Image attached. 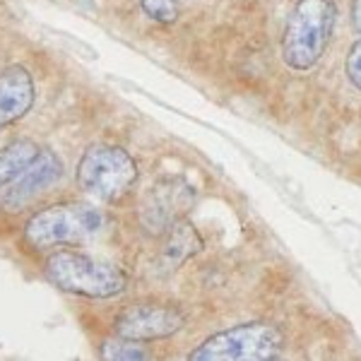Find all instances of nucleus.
<instances>
[{
	"mask_svg": "<svg viewBox=\"0 0 361 361\" xmlns=\"http://www.w3.org/2000/svg\"><path fill=\"white\" fill-rule=\"evenodd\" d=\"M282 335L267 323H246L212 335L190 354V361H270Z\"/></svg>",
	"mask_w": 361,
	"mask_h": 361,
	"instance_id": "obj_5",
	"label": "nucleus"
},
{
	"mask_svg": "<svg viewBox=\"0 0 361 361\" xmlns=\"http://www.w3.org/2000/svg\"><path fill=\"white\" fill-rule=\"evenodd\" d=\"M78 185L90 197L104 202L121 200L137 180V164L123 147L99 142L85 149L78 164Z\"/></svg>",
	"mask_w": 361,
	"mask_h": 361,
	"instance_id": "obj_4",
	"label": "nucleus"
},
{
	"mask_svg": "<svg viewBox=\"0 0 361 361\" xmlns=\"http://www.w3.org/2000/svg\"><path fill=\"white\" fill-rule=\"evenodd\" d=\"M195 193L185 180L166 178L159 180L140 205V222L149 234H166L173 224L183 219V214L193 207Z\"/></svg>",
	"mask_w": 361,
	"mask_h": 361,
	"instance_id": "obj_6",
	"label": "nucleus"
},
{
	"mask_svg": "<svg viewBox=\"0 0 361 361\" xmlns=\"http://www.w3.org/2000/svg\"><path fill=\"white\" fill-rule=\"evenodd\" d=\"M352 25L361 34V0H354L352 5Z\"/></svg>",
	"mask_w": 361,
	"mask_h": 361,
	"instance_id": "obj_15",
	"label": "nucleus"
},
{
	"mask_svg": "<svg viewBox=\"0 0 361 361\" xmlns=\"http://www.w3.org/2000/svg\"><path fill=\"white\" fill-rule=\"evenodd\" d=\"M347 78L357 90H361V42L354 44L347 56Z\"/></svg>",
	"mask_w": 361,
	"mask_h": 361,
	"instance_id": "obj_14",
	"label": "nucleus"
},
{
	"mask_svg": "<svg viewBox=\"0 0 361 361\" xmlns=\"http://www.w3.org/2000/svg\"><path fill=\"white\" fill-rule=\"evenodd\" d=\"M202 248V238L197 234V229L190 222L180 219L166 231L164 243H161V250L157 255V270L161 275H169V272L178 270L183 263H188L195 253H200Z\"/></svg>",
	"mask_w": 361,
	"mask_h": 361,
	"instance_id": "obj_10",
	"label": "nucleus"
},
{
	"mask_svg": "<svg viewBox=\"0 0 361 361\" xmlns=\"http://www.w3.org/2000/svg\"><path fill=\"white\" fill-rule=\"evenodd\" d=\"M140 8L149 20L159 25H173L178 20V3L176 0H140Z\"/></svg>",
	"mask_w": 361,
	"mask_h": 361,
	"instance_id": "obj_13",
	"label": "nucleus"
},
{
	"mask_svg": "<svg viewBox=\"0 0 361 361\" xmlns=\"http://www.w3.org/2000/svg\"><path fill=\"white\" fill-rule=\"evenodd\" d=\"M37 90L25 66H8L0 73V130L25 118L34 106Z\"/></svg>",
	"mask_w": 361,
	"mask_h": 361,
	"instance_id": "obj_9",
	"label": "nucleus"
},
{
	"mask_svg": "<svg viewBox=\"0 0 361 361\" xmlns=\"http://www.w3.org/2000/svg\"><path fill=\"white\" fill-rule=\"evenodd\" d=\"M104 226V214L90 202H56L25 222V241L34 250L80 246L92 241Z\"/></svg>",
	"mask_w": 361,
	"mask_h": 361,
	"instance_id": "obj_1",
	"label": "nucleus"
},
{
	"mask_svg": "<svg viewBox=\"0 0 361 361\" xmlns=\"http://www.w3.org/2000/svg\"><path fill=\"white\" fill-rule=\"evenodd\" d=\"M335 27L330 0H296L282 37V58L296 73L311 70L323 56Z\"/></svg>",
	"mask_w": 361,
	"mask_h": 361,
	"instance_id": "obj_3",
	"label": "nucleus"
},
{
	"mask_svg": "<svg viewBox=\"0 0 361 361\" xmlns=\"http://www.w3.org/2000/svg\"><path fill=\"white\" fill-rule=\"evenodd\" d=\"M99 357H102V361H152L142 342L126 340L121 335L106 337L99 345Z\"/></svg>",
	"mask_w": 361,
	"mask_h": 361,
	"instance_id": "obj_12",
	"label": "nucleus"
},
{
	"mask_svg": "<svg viewBox=\"0 0 361 361\" xmlns=\"http://www.w3.org/2000/svg\"><path fill=\"white\" fill-rule=\"evenodd\" d=\"M270 361H284V359H277V357H272Z\"/></svg>",
	"mask_w": 361,
	"mask_h": 361,
	"instance_id": "obj_16",
	"label": "nucleus"
},
{
	"mask_svg": "<svg viewBox=\"0 0 361 361\" xmlns=\"http://www.w3.org/2000/svg\"><path fill=\"white\" fill-rule=\"evenodd\" d=\"M37 154H39V147L34 140L22 137V140H15V142L5 145V147L0 149V188L13 183V180L32 164Z\"/></svg>",
	"mask_w": 361,
	"mask_h": 361,
	"instance_id": "obj_11",
	"label": "nucleus"
},
{
	"mask_svg": "<svg viewBox=\"0 0 361 361\" xmlns=\"http://www.w3.org/2000/svg\"><path fill=\"white\" fill-rule=\"evenodd\" d=\"M185 323V316L173 306L164 304H133L116 318V335L135 342L164 340L176 335Z\"/></svg>",
	"mask_w": 361,
	"mask_h": 361,
	"instance_id": "obj_7",
	"label": "nucleus"
},
{
	"mask_svg": "<svg viewBox=\"0 0 361 361\" xmlns=\"http://www.w3.org/2000/svg\"><path fill=\"white\" fill-rule=\"evenodd\" d=\"M63 178V161L61 157L51 149H39V154L34 157V161L25 171L17 176L13 183H8V190L3 195V207L8 212H17L25 205L34 200L37 195H42L46 188H51L54 183Z\"/></svg>",
	"mask_w": 361,
	"mask_h": 361,
	"instance_id": "obj_8",
	"label": "nucleus"
},
{
	"mask_svg": "<svg viewBox=\"0 0 361 361\" xmlns=\"http://www.w3.org/2000/svg\"><path fill=\"white\" fill-rule=\"evenodd\" d=\"M44 270L58 289L85 299H111L123 294L128 287V277L118 265L75 250L51 253Z\"/></svg>",
	"mask_w": 361,
	"mask_h": 361,
	"instance_id": "obj_2",
	"label": "nucleus"
}]
</instances>
